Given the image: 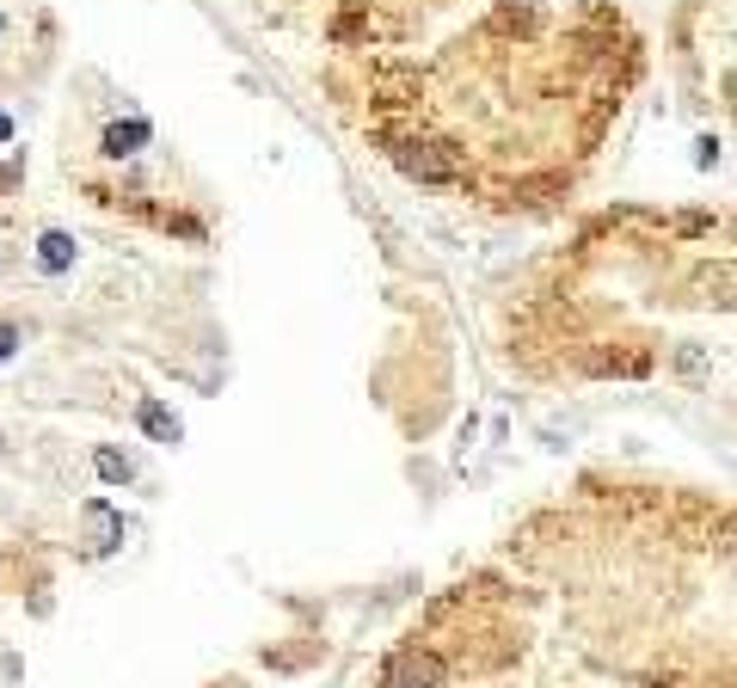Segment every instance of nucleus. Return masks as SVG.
I'll list each match as a JSON object with an SVG mask.
<instances>
[{"label":"nucleus","mask_w":737,"mask_h":688,"mask_svg":"<svg viewBox=\"0 0 737 688\" xmlns=\"http://www.w3.org/2000/svg\"><path fill=\"white\" fill-rule=\"evenodd\" d=\"M443 682V658L418 646H400L394 658L382 664V688H436Z\"/></svg>","instance_id":"obj_1"},{"label":"nucleus","mask_w":737,"mask_h":688,"mask_svg":"<svg viewBox=\"0 0 737 688\" xmlns=\"http://www.w3.org/2000/svg\"><path fill=\"white\" fill-rule=\"evenodd\" d=\"M148 142H154V130H148L142 118H130V123H111V130H105V148H99V154H105V160H130V154H142Z\"/></svg>","instance_id":"obj_2"},{"label":"nucleus","mask_w":737,"mask_h":688,"mask_svg":"<svg viewBox=\"0 0 737 688\" xmlns=\"http://www.w3.org/2000/svg\"><path fill=\"white\" fill-rule=\"evenodd\" d=\"M38 265L43 271H68V265H74V240H68V234H43L38 240Z\"/></svg>","instance_id":"obj_3"},{"label":"nucleus","mask_w":737,"mask_h":688,"mask_svg":"<svg viewBox=\"0 0 737 688\" xmlns=\"http://www.w3.org/2000/svg\"><path fill=\"white\" fill-rule=\"evenodd\" d=\"M142 431H154L160 443H179V418H172L160 399H142Z\"/></svg>","instance_id":"obj_4"},{"label":"nucleus","mask_w":737,"mask_h":688,"mask_svg":"<svg viewBox=\"0 0 737 688\" xmlns=\"http://www.w3.org/2000/svg\"><path fill=\"white\" fill-rule=\"evenodd\" d=\"M99 462V479H111V486H123V479H135V462L130 455H118V449H99L92 455Z\"/></svg>","instance_id":"obj_5"},{"label":"nucleus","mask_w":737,"mask_h":688,"mask_svg":"<svg viewBox=\"0 0 737 688\" xmlns=\"http://www.w3.org/2000/svg\"><path fill=\"white\" fill-rule=\"evenodd\" d=\"M19 344H26V332H19V326H13V320H0V363L13 357Z\"/></svg>","instance_id":"obj_6"},{"label":"nucleus","mask_w":737,"mask_h":688,"mask_svg":"<svg viewBox=\"0 0 737 688\" xmlns=\"http://www.w3.org/2000/svg\"><path fill=\"white\" fill-rule=\"evenodd\" d=\"M13 142V118H7V111H0V148Z\"/></svg>","instance_id":"obj_7"},{"label":"nucleus","mask_w":737,"mask_h":688,"mask_svg":"<svg viewBox=\"0 0 737 688\" xmlns=\"http://www.w3.org/2000/svg\"><path fill=\"white\" fill-rule=\"evenodd\" d=\"M0 38H7V13H0Z\"/></svg>","instance_id":"obj_8"},{"label":"nucleus","mask_w":737,"mask_h":688,"mask_svg":"<svg viewBox=\"0 0 737 688\" xmlns=\"http://www.w3.org/2000/svg\"><path fill=\"white\" fill-rule=\"evenodd\" d=\"M0 455H7V437H0Z\"/></svg>","instance_id":"obj_9"}]
</instances>
